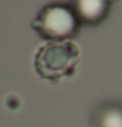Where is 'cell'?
Here are the masks:
<instances>
[{
	"label": "cell",
	"instance_id": "cell-1",
	"mask_svg": "<svg viewBox=\"0 0 122 127\" xmlns=\"http://www.w3.org/2000/svg\"><path fill=\"white\" fill-rule=\"evenodd\" d=\"M80 50L72 40H48L37 50L34 68L45 81H60L74 74Z\"/></svg>",
	"mask_w": 122,
	"mask_h": 127
},
{
	"label": "cell",
	"instance_id": "cell-2",
	"mask_svg": "<svg viewBox=\"0 0 122 127\" xmlns=\"http://www.w3.org/2000/svg\"><path fill=\"white\" fill-rule=\"evenodd\" d=\"M32 28L48 40H69L79 29V18L69 6L51 3L37 15Z\"/></svg>",
	"mask_w": 122,
	"mask_h": 127
},
{
	"label": "cell",
	"instance_id": "cell-3",
	"mask_svg": "<svg viewBox=\"0 0 122 127\" xmlns=\"http://www.w3.org/2000/svg\"><path fill=\"white\" fill-rule=\"evenodd\" d=\"M111 0H74V13L79 21L98 24L106 16Z\"/></svg>",
	"mask_w": 122,
	"mask_h": 127
},
{
	"label": "cell",
	"instance_id": "cell-4",
	"mask_svg": "<svg viewBox=\"0 0 122 127\" xmlns=\"http://www.w3.org/2000/svg\"><path fill=\"white\" fill-rule=\"evenodd\" d=\"M98 127H122V106L108 105L98 114Z\"/></svg>",
	"mask_w": 122,
	"mask_h": 127
}]
</instances>
